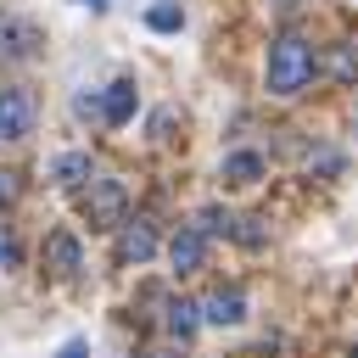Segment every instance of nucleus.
<instances>
[{
	"label": "nucleus",
	"mask_w": 358,
	"mask_h": 358,
	"mask_svg": "<svg viewBox=\"0 0 358 358\" xmlns=\"http://www.w3.org/2000/svg\"><path fill=\"white\" fill-rule=\"evenodd\" d=\"M313 73H319V56L302 34H280L268 45V90L274 95H302Z\"/></svg>",
	"instance_id": "f257e3e1"
},
{
	"label": "nucleus",
	"mask_w": 358,
	"mask_h": 358,
	"mask_svg": "<svg viewBox=\"0 0 358 358\" xmlns=\"http://www.w3.org/2000/svg\"><path fill=\"white\" fill-rule=\"evenodd\" d=\"M123 207H129V190L117 179H90V196H84L90 224H123Z\"/></svg>",
	"instance_id": "f03ea898"
},
{
	"label": "nucleus",
	"mask_w": 358,
	"mask_h": 358,
	"mask_svg": "<svg viewBox=\"0 0 358 358\" xmlns=\"http://www.w3.org/2000/svg\"><path fill=\"white\" fill-rule=\"evenodd\" d=\"M34 129V95L28 90H0V140H22Z\"/></svg>",
	"instance_id": "7ed1b4c3"
},
{
	"label": "nucleus",
	"mask_w": 358,
	"mask_h": 358,
	"mask_svg": "<svg viewBox=\"0 0 358 358\" xmlns=\"http://www.w3.org/2000/svg\"><path fill=\"white\" fill-rule=\"evenodd\" d=\"M201 257H207V235L190 224V229H179L173 241H168V263L179 268V274H196L201 268Z\"/></svg>",
	"instance_id": "20e7f679"
},
{
	"label": "nucleus",
	"mask_w": 358,
	"mask_h": 358,
	"mask_svg": "<svg viewBox=\"0 0 358 358\" xmlns=\"http://www.w3.org/2000/svg\"><path fill=\"white\" fill-rule=\"evenodd\" d=\"M45 257H50L56 274H78V268H84V246H78L67 229H56V235L45 241Z\"/></svg>",
	"instance_id": "39448f33"
},
{
	"label": "nucleus",
	"mask_w": 358,
	"mask_h": 358,
	"mask_svg": "<svg viewBox=\"0 0 358 358\" xmlns=\"http://www.w3.org/2000/svg\"><path fill=\"white\" fill-rule=\"evenodd\" d=\"M201 319H207V324H241V319H246V296H241V291H213V296L201 302Z\"/></svg>",
	"instance_id": "423d86ee"
},
{
	"label": "nucleus",
	"mask_w": 358,
	"mask_h": 358,
	"mask_svg": "<svg viewBox=\"0 0 358 358\" xmlns=\"http://www.w3.org/2000/svg\"><path fill=\"white\" fill-rule=\"evenodd\" d=\"M134 106H140V95H134V84H129V78H123V84H112V90L101 95V117H106L112 129H117V123H129V117H134Z\"/></svg>",
	"instance_id": "0eeeda50"
},
{
	"label": "nucleus",
	"mask_w": 358,
	"mask_h": 358,
	"mask_svg": "<svg viewBox=\"0 0 358 358\" xmlns=\"http://www.w3.org/2000/svg\"><path fill=\"white\" fill-rule=\"evenodd\" d=\"M117 252H123L129 263H145V257L157 252V229H151L145 218H134V224H123V241H117Z\"/></svg>",
	"instance_id": "6e6552de"
},
{
	"label": "nucleus",
	"mask_w": 358,
	"mask_h": 358,
	"mask_svg": "<svg viewBox=\"0 0 358 358\" xmlns=\"http://www.w3.org/2000/svg\"><path fill=\"white\" fill-rule=\"evenodd\" d=\"M224 179L257 185V179H263V157H257V151H229V157H224Z\"/></svg>",
	"instance_id": "1a4fd4ad"
},
{
	"label": "nucleus",
	"mask_w": 358,
	"mask_h": 358,
	"mask_svg": "<svg viewBox=\"0 0 358 358\" xmlns=\"http://www.w3.org/2000/svg\"><path fill=\"white\" fill-rule=\"evenodd\" d=\"M50 179H62V185H84V179H90V151H62L56 168H50Z\"/></svg>",
	"instance_id": "9d476101"
},
{
	"label": "nucleus",
	"mask_w": 358,
	"mask_h": 358,
	"mask_svg": "<svg viewBox=\"0 0 358 358\" xmlns=\"http://www.w3.org/2000/svg\"><path fill=\"white\" fill-rule=\"evenodd\" d=\"M196 324H201V302H185V296H179V302H168V330H173L179 341H185V336H196Z\"/></svg>",
	"instance_id": "9b49d317"
},
{
	"label": "nucleus",
	"mask_w": 358,
	"mask_h": 358,
	"mask_svg": "<svg viewBox=\"0 0 358 358\" xmlns=\"http://www.w3.org/2000/svg\"><path fill=\"white\" fill-rule=\"evenodd\" d=\"M0 56H34V28H22V22H6L0 28Z\"/></svg>",
	"instance_id": "f8f14e48"
},
{
	"label": "nucleus",
	"mask_w": 358,
	"mask_h": 358,
	"mask_svg": "<svg viewBox=\"0 0 358 358\" xmlns=\"http://www.w3.org/2000/svg\"><path fill=\"white\" fill-rule=\"evenodd\" d=\"M145 22H151V28H157V34H173V28H179V22H185V11H179V6H173V0H162V6H151V11H145Z\"/></svg>",
	"instance_id": "ddd939ff"
},
{
	"label": "nucleus",
	"mask_w": 358,
	"mask_h": 358,
	"mask_svg": "<svg viewBox=\"0 0 358 358\" xmlns=\"http://www.w3.org/2000/svg\"><path fill=\"white\" fill-rule=\"evenodd\" d=\"M330 73H336L341 84H352V78H358V50H352V45H341V50L330 56Z\"/></svg>",
	"instance_id": "4468645a"
},
{
	"label": "nucleus",
	"mask_w": 358,
	"mask_h": 358,
	"mask_svg": "<svg viewBox=\"0 0 358 358\" xmlns=\"http://www.w3.org/2000/svg\"><path fill=\"white\" fill-rule=\"evenodd\" d=\"M196 229H201V235H235V218H229V213H218V207H207Z\"/></svg>",
	"instance_id": "2eb2a0df"
},
{
	"label": "nucleus",
	"mask_w": 358,
	"mask_h": 358,
	"mask_svg": "<svg viewBox=\"0 0 358 358\" xmlns=\"http://www.w3.org/2000/svg\"><path fill=\"white\" fill-rule=\"evenodd\" d=\"M17 263H22V252H17V241L0 229V268H17Z\"/></svg>",
	"instance_id": "dca6fc26"
},
{
	"label": "nucleus",
	"mask_w": 358,
	"mask_h": 358,
	"mask_svg": "<svg viewBox=\"0 0 358 358\" xmlns=\"http://www.w3.org/2000/svg\"><path fill=\"white\" fill-rule=\"evenodd\" d=\"M17 190H22V173H0V201H17Z\"/></svg>",
	"instance_id": "f3484780"
},
{
	"label": "nucleus",
	"mask_w": 358,
	"mask_h": 358,
	"mask_svg": "<svg viewBox=\"0 0 358 358\" xmlns=\"http://www.w3.org/2000/svg\"><path fill=\"white\" fill-rule=\"evenodd\" d=\"M235 235H241L246 246H257V241H263V229H257V218H246V229H235Z\"/></svg>",
	"instance_id": "a211bd4d"
},
{
	"label": "nucleus",
	"mask_w": 358,
	"mask_h": 358,
	"mask_svg": "<svg viewBox=\"0 0 358 358\" xmlns=\"http://www.w3.org/2000/svg\"><path fill=\"white\" fill-rule=\"evenodd\" d=\"M78 6H90V11H101V6H106V0H78Z\"/></svg>",
	"instance_id": "6ab92c4d"
},
{
	"label": "nucleus",
	"mask_w": 358,
	"mask_h": 358,
	"mask_svg": "<svg viewBox=\"0 0 358 358\" xmlns=\"http://www.w3.org/2000/svg\"><path fill=\"white\" fill-rule=\"evenodd\" d=\"M352 358H358V352H352Z\"/></svg>",
	"instance_id": "aec40b11"
}]
</instances>
